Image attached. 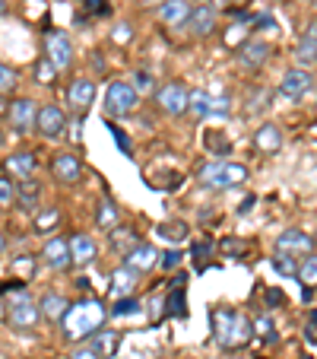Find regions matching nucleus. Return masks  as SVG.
Returning a JSON list of instances; mask_svg holds the SVG:
<instances>
[{"instance_id":"obj_54","label":"nucleus","mask_w":317,"mask_h":359,"mask_svg":"<svg viewBox=\"0 0 317 359\" xmlns=\"http://www.w3.org/2000/svg\"><path fill=\"white\" fill-rule=\"evenodd\" d=\"M3 10H7V4H3V0H0V16H3Z\"/></svg>"},{"instance_id":"obj_51","label":"nucleus","mask_w":317,"mask_h":359,"mask_svg":"<svg viewBox=\"0 0 317 359\" xmlns=\"http://www.w3.org/2000/svg\"><path fill=\"white\" fill-rule=\"evenodd\" d=\"M219 4H232L235 7V4H248V0H219Z\"/></svg>"},{"instance_id":"obj_25","label":"nucleus","mask_w":317,"mask_h":359,"mask_svg":"<svg viewBox=\"0 0 317 359\" xmlns=\"http://www.w3.org/2000/svg\"><path fill=\"white\" fill-rule=\"evenodd\" d=\"M118 344H121V334H118V331H95L92 334V344H89V346H92V350L105 359V356H111V353L118 350Z\"/></svg>"},{"instance_id":"obj_32","label":"nucleus","mask_w":317,"mask_h":359,"mask_svg":"<svg viewBox=\"0 0 317 359\" xmlns=\"http://www.w3.org/2000/svg\"><path fill=\"white\" fill-rule=\"evenodd\" d=\"M270 89H267V86H260V89H254V95H251V99H248V111H251V115H257V111H263V109H267V105H270Z\"/></svg>"},{"instance_id":"obj_24","label":"nucleus","mask_w":317,"mask_h":359,"mask_svg":"<svg viewBox=\"0 0 317 359\" xmlns=\"http://www.w3.org/2000/svg\"><path fill=\"white\" fill-rule=\"evenodd\" d=\"M38 197H41L38 182H32V178H22V182L16 184V201H20V207H26V210H35V207H38Z\"/></svg>"},{"instance_id":"obj_26","label":"nucleus","mask_w":317,"mask_h":359,"mask_svg":"<svg viewBox=\"0 0 317 359\" xmlns=\"http://www.w3.org/2000/svg\"><path fill=\"white\" fill-rule=\"evenodd\" d=\"M295 277L304 283V296H311V290L317 286V255H308V258H302Z\"/></svg>"},{"instance_id":"obj_31","label":"nucleus","mask_w":317,"mask_h":359,"mask_svg":"<svg viewBox=\"0 0 317 359\" xmlns=\"http://www.w3.org/2000/svg\"><path fill=\"white\" fill-rule=\"evenodd\" d=\"M159 236L169 238V242H184L188 238V223H162L159 226Z\"/></svg>"},{"instance_id":"obj_45","label":"nucleus","mask_w":317,"mask_h":359,"mask_svg":"<svg viewBox=\"0 0 317 359\" xmlns=\"http://www.w3.org/2000/svg\"><path fill=\"white\" fill-rule=\"evenodd\" d=\"M302 39H304V41H308V45H314V48H317V20H314V22H311V26H308V32H304V35H302Z\"/></svg>"},{"instance_id":"obj_28","label":"nucleus","mask_w":317,"mask_h":359,"mask_svg":"<svg viewBox=\"0 0 317 359\" xmlns=\"http://www.w3.org/2000/svg\"><path fill=\"white\" fill-rule=\"evenodd\" d=\"M140 245V238H136V232L134 229H111V248L118 251V255H127L130 248H136Z\"/></svg>"},{"instance_id":"obj_9","label":"nucleus","mask_w":317,"mask_h":359,"mask_svg":"<svg viewBox=\"0 0 317 359\" xmlns=\"http://www.w3.org/2000/svg\"><path fill=\"white\" fill-rule=\"evenodd\" d=\"M311 86H314V76H311L304 67H292L289 74L283 76V83H279V93L292 102H302L304 95L311 93Z\"/></svg>"},{"instance_id":"obj_47","label":"nucleus","mask_w":317,"mask_h":359,"mask_svg":"<svg viewBox=\"0 0 317 359\" xmlns=\"http://www.w3.org/2000/svg\"><path fill=\"white\" fill-rule=\"evenodd\" d=\"M235 248H238L235 238H225V242H223V251H235Z\"/></svg>"},{"instance_id":"obj_13","label":"nucleus","mask_w":317,"mask_h":359,"mask_svg":"<svg viewBox=\"0 0 317 359\" xmlns=\"http://www.w3.org/2000/svg\"><path fill=\"white\" fill-rule=\"evenodd\" d=\"M124 267H130V271H136V273L153 271V267H159V251L149 242H140L136 248H130L127 255H124Z\"/></svg>"},{"instance_id":"obj_27","label":"nucleus","mask_w":317,"mask_h":359,"mask_svg":"<svg viewBox=\"0 0 317 359\" xmlns=\"http://www.w3.org/2000/svg\"><path fill=\"white\" fill-rule=\"evenodd\" d=\"M209 99H213L209 93H203V89H194V93H190V99H188V111H190V118H197V121L209 118Z\"/></svg>"},{"instance_id":"obj_42","label":"nucleus","mask_w":317,"mask_h":359,"mask_svg":"<svg viewBox=\"0 0 317 359\" xmlns=\"http://www.w3.org/2000/svg\"><path fill=\"white\" fill-rule=\"evenodd\" d=\"M178 264H181V251H165V255H159V267H165V271H175Z\"/></svg>"},{"instance_id":"obj_17","label":"nucleus","mask_w":317,"mask_h":359,"mask_svg":"<svg viewBox=\"0 0 317 359\" xmlns=\"http://www.w3.org/2000/svg\"><path fill=\"white\" fill-rule=\"evenodd\" d=\"M92 99H95V83L89 80V76H80V80L70 83L67 102H70V109L73 111H86L89 105H92Z\"/></svg>"},{"instance_id":"obj_52","label":"nucleus","mask_w":317,"mask_h":359,"mask_svg":"<svg viewBox=\"0 0 317 359\" xmlns=\"http://www.w3.org/2000/svg\"><path fill=\"white\" fill-rule=\"evenodd\" d=\"M7 248V238H3V232H0V251Z\"/></svg>"},{"instance_id":"obj_40","label":"nucleus","mask_w":317,"mask_h":359,"mask_svg":"<svg viewBox=\"0 0 317 359\" xmlns=\"http://www.w3.org/2000/svg\"><path fill=\"white\" fill-rule=\"evenodd\" d=\"M55 74H57V70L51 67V61H48V57H41V61L35 64V76H38L41 83H51V80H55Z\"/></svg>"},{"instance_id":"obj_49","label":"nucleus","mask_w":317,"mask_h":359,"mask_svg":"<svg viewBox=\"0 0 317 359\" xmlns=\"http://www.w3.org/2000/svg\"><path fill=\"white\" fill-rule=\"evenodd\" d=\"M89 7H92L95 13H105V4H101V0H92V4H89Z\"/></svg>"},{"instance_id":"obj_48","label":"nucleus","mask_w":317,"mask_h":359,"mask_svg":"<svg viewBox=\"0 0 317 359\" xmlns=\"http://www.w3.org/2000/svg\"><path fill=\"white\" fill-rule=\"evenodd\" d=\"M251 207H254V197H248V201H244V207H238V213H251Z\"/></svg>"},{"instance_id":"obj_30","label":"nucleus","mask_w":317,"mask_h":359,"mask_svg":"<svg viewBox=\"0 0 317 359\" xmlns=\"http://www.w3.org/2000/svg\"><path fill=\"white\" fill-rule=\"evenodd\" d=\"M273 271H276L279 277H295L298 261L292 258V255H286V251H276V255H273Z\"/></svg>"},{"instance_id":"obj_6","label":"nucleus","mask_w":317,"mask_h":359,"mask_svg":"<svg viewBox=\"0 0 317 359\" xmlns=\"http://www.w3.org/2000/svg\"><path fill=\"white\" fill-rule=\"evenodd\" d=\"M188 99H190V93L184 83H165V86L155 89V105L169 118L184 115V111H188Z\"/></svg>"},{"instance_id":"obj_46","label":"nucleus","mask_w":317,"mask_h":359,"mask_svg":"<svg viewBox=\"0 0 317 359\" xmlns=\"http://www.w3.org/2000/svg\"><path fill=\"white\" fill-rule=\"evenodd\" d=\"M127 39H130V26L121 22V26H118V41H127Z\"/></svg>"},{"instance_id":"obj_11","label":"nucleus","mask_w":317,"mask_h":359,"mask_svg":"<svg viewBox=\"0 0 317 359\" xmlns=\"http://www.w3.org/2000/svg\"><path fill=\"white\" fill-rule=\"evenodd\" d=\"M35 128H38L41 137H61L64 128H67V115H64L57 105H45V109H38V118H35Z\"/></svg>"},{"instance_id":"obj_2","label":"nucleus","mask_w":317,"mask_h":359,"mask_svg":"<svg viewBox=\"0 0 317 359\" xmlns=\"http://www.w3.org/2000/svg\"><path fill=\"white\" fill-rule=\"evenodd\" d=\"M209 321H213V334H216V344L223 346V350H238V346H244L251 337H254V331H251V318H244V315L238 312H213L209 315Z\"/></svg>"},{"instance_id":"obj_35","label":"nucleus","mask_w":317,"mask_h":359,"mask_svg":"<svg viewBox=\"0 0 317 359\" xmlns=\"http://www.w3.org/2000/svg\"><path fill=\"white\" fill-rule=\"evenodd\" d=\"M251 331H254L257 337H263V340H276V334H273V321L267 318V315H260V318L251 321Z\"/></svg>"},{"instance_id":"obj_29","label":"nucleus","mask_w":317,"mask_h":359,"mask_svg":"<svg viewBox=\"0 0 317 359\" xmlns=\"http://www.w3.org/2000/svg\"><path fill=\"white\" fill-rule=\"evenodd\" d=\"M118 219H121V210L115 207V201H101L99 210H95V223H99L101 229H115Z\"/></svg>"},{"instance_id":"obj_16","label":"nucleus","mask_w":317,"mask_h":359,"mask_svg":"<svg viewBox=\"0 0 317 359\" xmlns=\"http://www.w3.org/2000/svg\"><path fill=\"white\" fill-rule=\"evenodd\" d=\"M67 245H70V258H73V264H92V261L99 258V245H95V238L86 236V232L70 236Z\"/></svg>"},{"instance_id":"obj_21","label":"nucleus","mask_w":317,"mask_h":359,"mask_svg":"<svg viewBox=\"0 0 317 359\" xmlns=\"http://www.w3.org/2000/svg\"><path fill=\"white\" fill-rule=\"evenodd\" d=\"M254 143H257V149H263V153H279V149H283V130H279L276 124L267 121L254 130Z\"/></svg>"},{"instance_id":"obj_53","label":"nucleus","mask_w":317,"mask_h":359,"mask_svg":"<svg viewBox=\"0 0 317 359\" xmlns=\"http://www.w3.org/2000/svg\"><path fill=\"white\" fill-rule=\"evenodd\" d=\"M311 325H317V312H311Z\"/></svg>"},{"instance_id":"obj_36","label":"nucleus","mask_w":317,"mask_h":359,"mask_svg":"<svg viewBox=\"0 0 317 359\" xmlns=\"http://www.w3.org/2000/svg\"><path fill=\"white\" fill-rule=\"evenodd\" d=\"M16 83H20L16 70H13V67H7V64H0V95H7L10 89H16Z\"/></svg>"},{"instance_id":"obj_1","label":"nucleus","mask_w":317,"mask_h":359,"mask_svg":"<svg viewBox=\"0 0 317 359\" xmlns=\"http://www.w3.org/2000/svg\"><path fill=\"white\" fill-rule=\"evenodd\" d=\"M105 318H108V309H101L99 299H80L76 305H70L67 312H64L61 325H64V337L67 340H86L89 334L101 331V325H105Z\"/></svg>"},{"instance_id":"obj_19","label":"nucleus","mask_w":317,"mask_h":359,"mask_svg":"<svg viewBox=\"0 0 317 359\" xmlns=\"http://www.w3.org/2000/svg\"><path fill=\"white\" fill-rule=\"evenodd\" d=\"M190 10H194L190 7V0H165L162 7H159V16H162L165 26L181 29V26H188Z\"/></svg>"},{"instance_id":"obj_44","label":"nucleus","mask_w":317,"mask_h":359,"mask_svg":"<svg viewBox=\"0 0 317 359\" xmlns=\"http://www.w3.org/2000/svg\"><path fill=\"white\" fill-rule=\"evenodd\" d=\"M70 359H101V356H99V353L92 350V346H80V350H76V353H73V356H70Z\"/></svg>"},{"instance_id":"obj_23","label":"nucleus","mask_w":317,"mask_h":359,"mask_svg":"<svg viewBox=\"0 0 317 359\" xmlns=\"http://www.w3.org/2000/svg\"><path fill=\"white\" fill-rule=\"evenodd\" d=\"M67 309H70V302L61 296V292H45V296H41V302H38L41 318H51V321H61Z\"/></svg>"},{"instance_id":"obj_50","label":"nucleus","mask_w":317,"mask_h":359,"mask_svg":"<svg viewBox=\"0 0 317 359\" xmlns=\"http://www.w3.org/2000/svg\"><path fill=\"white\" fill-rule=\"evenodd\" d=\"M7 111H10V109H7V99L0 95V115H7Z\"/></svg>"},{"instance_id":"obj_12","label":"nucleus","mask_w":317,"mask_h":359,"mask_svg":"<svg viewBox=\"0 0 317 359\" xmlns=\"http://www.w3.org/2000/svg\"><path fill=\"white\" fill-rule=\"evenodd\" d=\"M51 175H55L61 184H73V182H80L83 165L73 153H64L61 149V153H55V159H51Z\"/></svg>"},{"instance_id":"obj_39","label":"nucleus","mask_w":317,"mask_h":359,"mask_svg":"<svg viewBox=\"0 0 317 359\" xmlns=\"http://www.w3.org/2000/svg\"><path fill=\"white\" fill-rule=\"evenodd\" d=\"M295 57H298V61H302V64H314L317 61V48L314 45H308V41H298V45H295Z\"/></svg>"},{"instance_id":"obj_4","label":"nucleus","mask_w":317,"mask_h":359,"mask_svg":"<svg viewBox=\"0 0 317 359\" xmlns=\"http://www.w3.org/2000/svg\"><path fill=\"white\" fill-rule=\"evenodd\" d=\"M7 318L16 331H32L38 325L41 312H38V302H32L29 292H10V302H7Z\"/></svg>"},{"instance_id":"obj_55","label":"nucleus","mask_w":317,"mask_h":359,"mask_svg":"<svg viewBox=\"0 0 317 359\" xmlns=\"http://www.w3.org/2000/svg\"><path fill=\"white\" fill-rule=\"evenodd\" d=\"M0 143H3V134H0Z\"/></svg>"},{"instance_id":"obj_15","label":"nucleus","mask_w":317,"mask_h":359,"mask_svg":"<svg viewBox=\"0 0 317 359\" xmlns=\"http://www.w3.org/2000/svg\"><path fill=\"white\" fill-rule=\"evenodd\" d=\"M41 258H45V264L51 267V271H67L70 264H73V258H70V245L64 236L51 238V242L41 248Z\"/></svg>"},{"instance_id":"obj_14","label":"nucleus","mask_w":317,"mask_h":359,"mask_svg":"<svg viewBox=\"0 0 317 359\" xmlns=\"http://www.w3.org/2000/svg\"><path fill=\"white\" fill-rule=\"evenodd\" d=\"M238 64L241 67H248V70H257V67H263L267 64V57H270V45L263 39H248L241 48H238Z\"/></svg>"},{"instance_id":"obj_37","label":"nucleus","mask_w":317,"mask_h":359,"mask_svg":"<svg viewBox=\"0 0 317 359\" xmlns=\"http://www.w3.org/2000/svg\"><path fill=\"white\" fill-rule=\"evenodd\" d=\"M130 86H134L136 95H146V93H153V89H155V83H153V76H149L146 70H136V74H134V83H130Z\"/></svg>"},{"instance_id":"obj_34","label":"nucleus","mask_w":317,"mask_h":359,"mask_svg":"<svg viewBox=\"0 0 317 359\" xmlns=\"http://www.w3.org/2000/svg\"><path fill=\"white\" fill-rule=\"evenodd\" d=\"M229 115H232V99L229 95L209 99V118H229Z\"/></svg>"},{"instance_id":"obj_41","label":"nucleus","mask_w":317,"mask_h":359,"mask_svg":"<svg viewBox=\"0 0 317 359\" xmlns=\"http://www.w3.org/2000/svg\"><path fill=\"white\" fill-rule=\"evenodd\" d=\"M165 305H171V315H178V318H181V315H184V292H181V286H175V292L169 296V302H165Z\"/></svg>"},{"instance_id":"obj_5","label":"nucleus","mask_w":317,"mask_h":359,"mask_svg":"<svg viewBox=\"0 0 317 359\" xmlns=\"http://www.w3.org/2000/svg\"><path fill=\"white\" fill-rule=\"evenodd\" d=\"M140 105V95L134 93V86L130 83H111L108 89H105V111L108 115H115V118H124V115H130V111Z\"/></svg>"},{"instance_id":"obj_22","label":"nucleus","mask_w":317,"mask_h":359,"mask_svg":"<svg viewBox=\"0 0 317 359\" xmlns=\"http://www.w3.org/2000/svg\"><path fill=\"white\" fill-rule=\"evenodd\" d=\"M3 169H7L13 178H20V182L22 178H32L35 175V156L26 153V149H20V153H13V156L3 163Z\"/></svg>"},{"instance_id":"obj_7","label":"nucleus","mask_w":317,"mask_h":359,"mask_svg":"<svg viewBox=\"0 0 317 359\" xmlns=\"http://www.w3.org/2000/svg\"><path fill=\"white\" fill-rule=\"evenodd\" d=\"M45 57L51 61L55 70H67L73 64V45L64 32H48L45 35Z\"/></svg>"},{"instance_id":"obj_10","label":"nucleus","mask_w":317,"mask_h":359,"mask_svg":"<svg viewBox=\"0 0 317 359\" xmlns=\"http://www.w3.org/2000/svg\"><path fill=\"white\" fill-rule=\"evenodd\" d=\"M7 118L13 121V130L16 134H29V130H35V118H38V105H35L32 99H16L13 105H10Z\"/></svg>"},{"instance_id":"obj_33","label":"nucleus","mask_w":317,"mask_h":359,"mask_svg":"<svg viewBox=\"0 0 317 359\" xmlns=\"http://www.w3.org/2000/svg\"><path fill=\"white\" fill-rule=\"evenodd\" d=\"M134 312H140V302H136L134 296L115 299V309H108V315H115V318H121V315H134Z\"/></svg>"},{"instance_id":"obj_20","label":"nucleus","mask_w":317,"mask_h":359,"mask_svg":"<svg viewBox=\"0 0 317 359\" xmlns=\"http://www.w3.org/2000/svg\"><path fill=\"white\" fill-rule=\"evenodd\" d=\"M136 283H140V273L136 271H130V267H118L115 273H111V299H127V296H134V290H136Z\"/></svg>"},{"instance_id":"obj_3","label":"nucleus","mask_w":317,"mask_h":359,"mask_svg":"<svg viewBox=\"0 0 317 359\" xmlns=\"http://www.w3.org/2000/svg\"><path fill=\"white\" fill-rule=\"evenodd\" d=\"M200 182L206 188L216 191H229V188H241L248 182V169L238 163H206L200 169Z\"/></svg>"},{"instance_id":"obj_18","label":"nucleus","mask_w":317,"mask_h":359,"mask_svg":"<svg viewBox=\"0 0 317 359\" xmlns=\"http://www.w3.org/2000/svg\"><path fill=\"white\" fill-rule=\"evenodd\" d=\"M190 32L197 39H206L213 29H216V7H209V4H200V7L190 10V20H188Z\"/></svg>"},{"instance_id":"obj_38","label":"nucleus","mask_w":317,"mask_h":359,"mask_svg":"<svg viewBox=\"0 0 317 359\" xmlns=\"http://www.w3.org/2000/svg\"><path fill=\"white\" fill-rule=\"evenodd\" d=\"M16 201V184L7 175H0V207H10Z\"/></svg>"},{"instance_id":"obj_8","label":"nucleus","mask_w":317,"mask_h":359,"mask_svg":"<svg viewBox=\"0 0 317 359\" xmlns=\"http://www.w3.org/2000/svg\"><path fill=\"white\" fill-rule=\"evenodd\" d=\"M276 251H286L292 258H308V255H314V238L302 229H286L276 238Z\"/></svg>"},{"instance_id":"obj_43","label":"nucleus","mask_w":317,"mask_h":359,"mask_svg":"<svg viewBox=\"0 0 317 359\" xmlns=\"http://www.w3.org/2000/svg\"><path fill=\"white\" fill-rule=\"evenodd\" d=\"M111 137H115V143L124 149V153H130V143H127V137H124L121 128H111Z\"/></svg>"}]
</instances>
